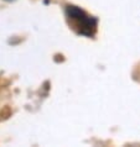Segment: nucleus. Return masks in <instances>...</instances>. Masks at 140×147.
I'll return each instance as SVG.
<instances>
[{"label": "nucleus", "instance_id": "obj_1", "mask_svg": "<svg viewBox=\"0 0 140 147\" xmlns=\"http://www.w3.org/2000/svg\"><path fill=\"white\" fill-rule=\"evenodd\" d=\"M66 16L73 22L80 35L87 36V37L94 35V32L97 30V19L87 15L78 6L68 5L66 7Z\"/></svg>", "mask_w": 140, "mask_h": 147}]
</instances>
